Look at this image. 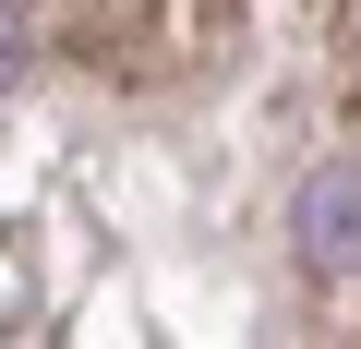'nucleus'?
<instances>
[{"instance_id": "obj_1", "label": "nucleus", "mask_w": 361, "mask_h": 349, "mask_svg": "<svg viewBox=\"0 0 361 349\" xmlns=\"http://www.w3.org/2000/svg\"><path fill=\"white\" fill-rule=\"evenodd\" d=\"M289 241H301V265H313V277H349V265H361V157H325L313 181H301Z\"/></svg>"}, {"instance_id": "obj_2", "label": "nucleus", "mask_w": 361, "mask_h": 349, "mask_svg": "<svg viewBox=\"0 0 361 349\" xmlns=\"http://www.w3.org/2000/svg\"><path fill=\"white\" fill-rule=\"evenodd\" d=\"M25 49H37V13H25V0H0V85L25 73Z\"/></svg>"}]
</instances>
